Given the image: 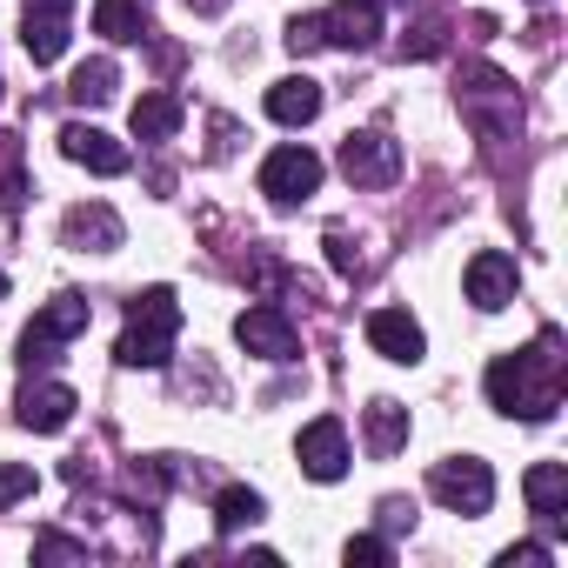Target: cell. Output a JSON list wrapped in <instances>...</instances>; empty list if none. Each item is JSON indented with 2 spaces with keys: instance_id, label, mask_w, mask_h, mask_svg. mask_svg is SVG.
Masks as SVG:
<instances>
[{
  "instance_id": "obj_24",
  "label": "cell",
  "mask_w": 568,
  "mask_h": 568,
  "mask_svg": "<svg viewBox=\"0 0 568 568\" xmlns=\"http://www.w3.org/2000/svg\"><path fill=\"white\" fill-rule=\"evenodd\" d=\"M342 561H348V568H388V561H395V548H388V535H348Z\"/></svg>"
},
{
  "instance_id": "obj_32",
  "label": "cell",
  "mask_w": 568,
  "mask_h": 568,
  "mask_svg": "<svg viewBox=\"0 0 568 568\" xmlns=\"http://www.w3.org/2000/svg\"><path fill=\"white\" fill-rule=\"evenodd\" d=\"M0 302H8V274H0Z\"/></svg>"
},
{
  "instance_id": "obj_18",
  "label": "cell",
  "mask_w": 568,
  "mask_h": 568,
  "mask_svg": "<svg viewBox=\"0 0 568 568\" xmlns=\"http://www.w3.org/2000/svg\"><path fill=\"white\" fill-rule=\"evenodd\" d=\"M134 141H174L181 134V121H187V108H181V94H168V88H154V94H141L134 101Z\"/></svg>"
},
{
  "instance_id": "obj_30",
  "label": "cell",
  "mask_w": 568,
  "mask_h": 568,
  "mask_svg": "<svg viewBox=\"0 0 568 568\" xmlns=\"http://www.w3.org/2000/svg\"><path fill=\"white\" fill-rule=\"evenodd\" d=\"M74 0H28V14H68Z\"/></svg>"
},
{
  "instance_id": "obj_2",
  "label": "cell",
  "mask_w": 568,
  "mask_h": 568,
  "mask_svg": "<svg viewBox=\"0 0 568 568\" xmlns=\"http://www.w3.org/2000/svg\"><path fill=\"white\" fill-rule=\"evenodd\" d=\"M174 335H181V302H174V288H141V295L128 302V328H121V342H114V362H121V368H168Z\"/></svg>"
},
{
  "instance_id": "obj_10",
  "label": "cell",
  "mask_w": 568,
  "mask_h": 568,
  "mask_svg": "<svg viewBox=\"0 0 568 568\" xmlns=\"http://www.w3.org/2000/svg\"><path fill=\"white\" fill-rule=\"evenodd\" d=\"M462 288H468V302H475L481 315H501V308L515 302V288H521V267H515V254L481 247V254L462 267Z\"/></svg>"
},
{
  "instance_id": "obj_29",
  "label": "cell",
  "mask_w": 568,
  "mask_h": 568,
  "mask_svg": "<svg viewBox=\"0 0 568 568\" xmlns=\"http://www.w3.org/2000/svg\"><path fill=\"white\" fill-rule=\"evenodd\" d=\"M328 261H335L342 274H362V254H355V241H348V234H328Z\"/></svg>"
},
{
  "instance_id": "obj_4",
  "label": "cell",
  "mask_w": 568,
  "mask_h": 568,
  "mask_svg": "<svg viewBox=\"0 0 568 568\" xmlns=\"http://www.w3.org/2000/svg\"><path fill=\"white\" fill-rule=\"evenodd\" d=\"M462 114L475 121V134L481 141H508L515 128H521V101H515V88H508V74H495V68H462Z\"/></svg>"
},
{
  "instance_id": "obj_7",
  "label": "cell",
  "mask_w": 568,
  "mask_h": 568,
  "mask_svg": "<svg viewBox=\"0 0 568 568\" xmlns=\"http://www.w3.org/2000/svg\"><path fill=\"white\" fill-rule=\"evenodd\" d=\"M315 187H322V154H315V148H302V141L274 148V154L261 161V194H267L274 207H302Z\"/></svg>"
},
{
  "instance_id": "obj_20",
  "label": "cell",
  "mask_w": 568,
  "mask_h": 568,
  "mask_svg": "<svg viewBox=\"0 0 568 568\" xmlns=\"http://www.w3.org/2000/svg\"><path fill=\"white\" fill-rule=\"evenodd\" d=\"M368 448L375 455H395V448H408V408L402 402H368Z\"/></svg>"
},
{
  "instance_id": "obj_31",
  "label": "cell",
  "mask_w": 568,
  "mask_h": 568,
  "mask_svg": "<svg viewBox=\"0 0 568 568\" xmlns=\"http://www.w3.org/2000/svg\"><path fill=\"white\" fill-rule=\"evenodd\" d=\"M187 8H194V14H221V8H227V0H187Z\"/></svg>"
},
{
  "instance_id": "obj_5",
  "label": "cell",
  "mask_w": 568,
  "mask_h": 568,
  "mask_svg": "<svg viewBox=\"0 0 568 568\" xmlns=\"http://www.w3.org/2000/svg\"><path fill=\"white\" fill-rule=\"evenodd\" d=\"M428 495L455 515H488L495 508V468L481 455H448L428 468Z\"/></svg>"
},
{
  "instance_id": "obj_1",
  "label": "cell",
  "mask_w": 568,
  "mask_h": 568,
  "mask_svg": "<svg viewBox=\"0 0 568 568\" xmlns=\"http://www.w3.org/2000/svg\"><path fill=\"white\" fill-rule=\"evenodd\" d=\"M561 388H568V355H561L555 328H541L528 348L488 362V408L508 422H548L561 408Z\"/></svg>"
},
{
  "instance_id": "obj_12",
  "label": "cell",
  "mask_w": 568,
  "mask_h": 568,
  "mask_svg": "<svg viewBox=\"0 0 568 568\" xmlns=\"http://www.w3.org/2000/svg\"><path fill=\"white\" fill-rule=\"evenodd\" d=\"M368 348H375L382 362L415 368V362L428 355V335H422V322H415L408 308H375V315H368Z\"/></svg>"
},
{
  "instance_id": "obj_21",
  "label": "cell",
  "mask_w": 568,
  "mask_h": 568,
  "mask_svg": "<svg viewBox=\"0 0 568 568\" xmlns=\"http://www.w3.org/2000/svg\"><path fill=\"white\" fill-rule=\"evenodd\" d=\"M267 515V501L254 495V488H221L214 495V535H241V528H254Z\"/></svg>"
},
{
  "instance_id": "obj_27",
  "label": "cell",
  "mask_w": 568,
  "mask_h": 568,
  "mask_svg": "<svg viewBox=\"0 0 568 568\" xmlns=\"http://www.w3.org/2000/svg\"><path fill=\"white\" fill-rule=\"evenodd\" d=\"M495 561H501V568H548L555 548H548V541H515V548H501Z\"/></svg>"
},
{
  "instance_id": "obj_13",
  "label": "cell",
  "mask_w": 568,
  "mask_h": 568,
  "mask_svg": "<svg viewBox=\"0 0 568 568\" xmlns=\"http://www.w3.org/2000/svg\"><path fill=\"white\" fill-rule=\"evenodd\" d=\"M74 408H81V395H74L68 382H28L21 402H14V422L34 428V435H61V428L74 422Z\"/></svg>"
},
{
  "instance_id": "obj_15",
  "label": "cell",
  "mask_w": 568,
  "mask_h": 568,
  "mask_svg": "<svg viewBox=\"0 0 568 568\" xmlns=\"http://www.w3.org/2000/svg\"><path fill=\"white\" fill-rule=\"evenodd\" d=\"M61 234H68V247H81V254H114L121 247V214L108 207V201H88V207H74L68 221H61Z\"/></svg>"
},
{
  "instance_id": "obj_25",
  "label": "cell",
  "mask_w": 568,
  "mask_h": 568,
  "mask_svg": "<svg viewBox=\"0 0 568 568\" xmlns=\"http://www.w3.org/2000/svg\"><path fill=\"white\" fill-rule=\"evenodd\" d=\"M41 488V475L28 468V462H0V508H14V501H28Z\"/></svg>"
},
{
  "instance_id": "obj_17",
  "label": "cell",
  "mask_w": 568,
  "mask_h": 568,
  "mask_svg": "<svg viewBox=\"0 0 568 568\" xmlns=\"http://www.w3.org/2000/svg\"><path fill=\"white\" fill-rule=\"evenodd\" d=\"M315 114H322V81L288 74V81L267 88V121H281V128H308Z\"/></svg>"
},
{
  "instance_id": "obj_9",
  "label": "cell",
  "mask_w": 568,
  "mask_h": 568,
  "mask_svg": "<svg viewBox=\"0 0 568 568\" xmlns=\"http://www.w3.org/2000/svg\"><path fill=\"white\" fill-rule=\"evenodd\" d=\"M342 174L355 181V187H388L395 174H402V141L395 134H382V128H362V134H348L342 141Z\"/></svg>"
},
{
  "instance_id": "obj_8",
  "label": "cell",
  "mask_w": 568,
  "mask_h": 568,
  "mask_svg": "<svg viewBox=\"0 0 568 568\" xmlns=\"http://www.w3.org/2000/svg\"><path fill=\"white\" fill-rule=\"evenodd\" d=\"M234 342H241L247 355H261V362H302V335H295V322L281 315L274 302L241 308V315H234Z\"/></svg>"
},
{
  "instance_id": "obj_11",
  "label": "cell",
  "mask_w": 568,
  "mask_h": 568,
  "mask_svg": "<svg viewBox=\"0 0 568 568\" xmlns=\"http://www.w3.org/2000/svg\"><path fill=\"white\" fill-rule=\"evenodd\" d=\"M295 455H302V475L308 481H342L348 475V428L335 422V415H315L308 428H302V442H295Z\"/></svg>"
},
{
  "instance_id": "obj_14",
  "label": "cell",
  "mask_w": 568,
  "mask_h": 568,
  "mask_svg": "<svg viewBox=\"0 0 568 568\" xmlns=\"http://www.w3.org/2000/svg\"><path fill=\"white\" fill-rule=\"evenodd\" d=\"M61 154H68L74 168H88V174H128V161H134L114 134H101V128H88V121H68V128H61Z\"/></svg>"
},
{
  "instance_id": "obj_23",
  "label": "cell",
  "mask_w": 568,
  "mask_h": 568,
  "mask_svg": "<svg viewBox=\"0 0 568 568\" xmlns=\"http://www.w3.org/2000/svg\"><path fill=\"white\" fill-rule=\"evenodd\" d=\"M21 41H28V54H34L41 68L61 61V54H68V14H28V34H21Z\"/></svg>"
},
{
  "instance_id": "obj_16",
  "label": "cell",
  "mask_w": 568,
  "mask_h": 568,
  "mask_svg": "<svg viewBox=\"0 0 568 568\" xmlns=\"http://www.w3.org/2000/svg\"><path fill=\"white\" fill-rule=\"evenodd\" d=\"M521 495H528V515L535 521H548V528L568 521V468L561 462H535L528 481H521Z\"/></svg>"
},
{
  "instance_id": "obj_28",
  "label": "cell",
  "mask_w": 568,
  "mask_h": 568,
  "mask_svg": "<svg viewBox=\"0 0 568 568\" xmlns=\"http://www.w3.org/2000/svg\"><path fill=\"white\" fill-rule=\"evenodd\" d=\"M382 528H388V535H402V528H415V501H402V495H388V501H382Z\"/></svg>"
},
{
  "instance_id": "obj_26",
  "label": "cell",
  "mask_w": 568,
  "mask_h": 568,
  "mask_svg": "<svg viewBox=\"0 0 568 568\" xmlns=\"http://www.w3.org/2000/svg\"><path fill=\"white\" fill-rule=\"evenodd\" d=\"M34 561H88V541H74V535H34Z\"/></svg>"
},
{
  "instance_id": "obj_6",
  "label": "cell",
  "mask_w": 568,
  "mask_h": 568,
  "mask_svg": "<svg viewBox=\"0 0 568 568\" xmlns=\"http://www.w3.org/2000/svg\"><path fill=\"white\" fill-rule=\"evenodd\" d=\"M88 295H54L41 315H34V328L21 335V368H48L54 362V348H68L74 335H88Z\"/></svg>"
},
{
  "instance_id": "obj_19",
  "label": "cell",
  "mask_w": 568,
  "mask_h": 568,
  "mask_svg": "<svg viewBox=\"0 0 568 568\" xmlns=\"http://www.w3.org/2000/svg\"><path fill=\"white\" fill-rule=\"evenodd\" d=\"M94 34H108V41H141V34H148V8H141V0H94Z\"/></svg>"
},
{
  "instance_id": "obj_22",
  "label": "cell",
  "mask_w": 568,
  "mask_h": 568,
  "mask_svg": "<svg viewBox=\"0 0 568 568\" xmlns=\"http://www.w3.org/2000/svg\"><path fill=\"white\" fill-rule=\"evenodd\" d=\"M114 88H121V68H114V61H81V68H74V81H68V94H74L81 108L114 101Z\"/></svg>"
},
{
  "instance_id": "obj_3",
  "label": "cell",
  "mask_w": 568,
  "mask_h": 568,
  "mask_svg": "<svg viewBox=\"0 0 568 568\" xmlns=\"http://www.w3.org/2000/svg\"><path fill=\"white\" fill-rule=\"evenodd\" d=\"M375 34H382V8H368V0H335V8H322V14H295L288 21V48L295 54H315V48L362 54V48H375Z\"/></svg>"
}]
</instances>
